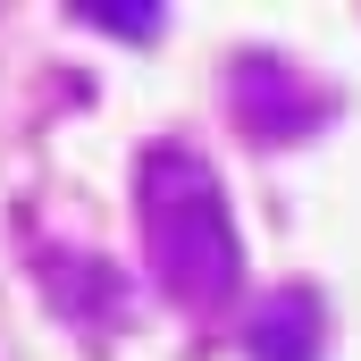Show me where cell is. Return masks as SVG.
I'll return each instance as SVG.
<instances>
[{
	"label": "cell",
	"instance_id": "cell-3",
	"mask_svg": "<svg viewBox=\"0 0 361 361\" xmlns=\"http://www.w3.org/2000/svg\"><path fill=\"white\" fill-rule=\"evenodd\" d=\"M76 17H92V25H118V34H152V25H160V8H152V0H118V8H76Z\"/></svg>",
	"mask_w": 361,
	"mask_h": 361
},
{
	"label": "cell",
	"instance_id": "cell-2",
	"mask_svg": "<svg viewBox=\"0 0 361 361\" xmlns=\"http://www.w3.org/2000/svg\"><path fill=\"white\" fill-rule=\"evenodd\" d=\"M244 336H252V353H261V361H319V311H311L302 286H277V294L252 302Z\"/></svg>",
	"mask_w": 361,
	"mask_h": 361
},
{
	"label": "cell",
	"instance_id": "cell-1",
	"mask_svg": "<svg viewBox=\"0 0 361 361\" xmlns=\"http://www.w3.org/2000/svg\"><path fill=\"white\" fill-rule=\"evenodd\" d=\"M135 210H143L152 277L202 319L227 311L235 286H244V252H235V219H227V193L210 177V160L185 152V143H152L143 169H135Z\"/></svg>",
	"mask_w": 361,
	"mask_h": 361
}]
</instances>
